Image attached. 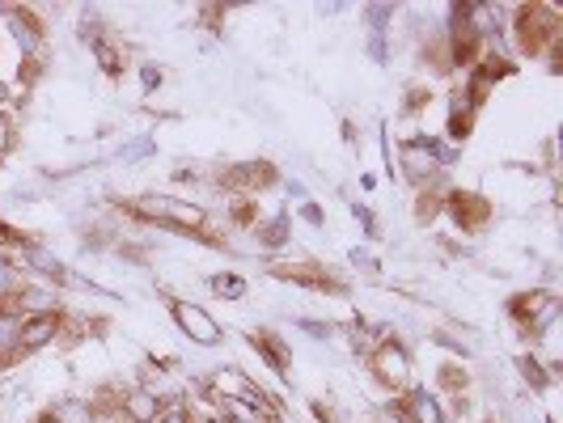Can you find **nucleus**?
Here are the masks:
<instances>
[{"label":"nucleus","instance_id":"obj_32","mask_svg":"<svg viewBox=\"0 0 563 423\" xmlns=\"http://www.w3.org/2000/svg\"><path fill=\"white\" fill-rule=\"evenodd\" d=\"M347 263H352V267H361V271H368V276L377 271V258H373L368 251H361V246H356V251L347 254Z\"/></svg>","mask_w":563,"mask_h":423},{"label":"nucleus","instance_id":"obj_19","mask_svg":"<svg viewBox=\"0 0 563 423\" xmlns=\"http://www.w3.org/2000/svg\"><path fill=\"white\" fill-rule=\"evenodd\" d=\"M43 423H93V402L64 398V402H56V407L43 415Z\"/></svg>","mask_w":563,"mask_h":423},{"label":"nucleus","instance_id":"obj_18","mask_svg":"<svg viewBox=\"0 0 563 423\" xmlns=\"http://www.w3.org/2000/svg\"><path fill=\"white\" fill-rule=\"evenodd\" d=\"M22 322H26V313L18 310L13 301H9V305H0V356L22 352Z\"/></svg>","mask_w":563,"mask_h":423},{"label":"nucleus","instance_id":"obj_2","mask_svg":"<svg viewBox=\"0 0 563 423\" xmlns=\"http://www.w3.org/2000/svg\"><path fill=\"white\" fill-rule=\"evenodd\" d=\"M132 221L141 225H157V229H174V233H187V237H203V225H208V208L196 203V199H178V196H141L123 208ZM217 246V242H212Z\"/></svg>","mask_w":563,"mask_h":423},{"label":"nucleus","instance_id":"obj_26","mask_svg":"<svg viewBox=\"0 0 563 423\" xmlns=\"http://www.w3.org/2000/svg\"><path fill=\"white\" fill-rule=\"evenodd\" d=\"M162 85H166V73H162L157 64H141V89H144V93L153 98V93H157Z\"/></svg>","mask_w":563,"mask_h":423},{"label":"nucleus","instance_id":"obj_11","mask_svg":"<svg viewBox=\"0 0 563 423\" xmlns=\"http://www.w3.org/2000/svg\"><path fill=\"white\" fill-rule=\"evenodd\" d=\"M563 318V301L555 297V292H542L534 301V310L526 313V322H521V331L530 338H547L551 331H555V322Z\"/></svg>","mask_w":563,"mask_h":423},{"label":"nucleus","instance_id":"obj_8","mask_svg":"<svg viewBox=\"0 0 563 423\" xmlns=\"http://www.w3.org/2000/svg\"><path fill=\"white\" fill-rule=\"evenodd\" d=\"M441 212H450V221L462 233H479L487 221H492V199L475 196V191H445V199H441Z\"/></svg>","mask_w":563,"mask_h":423},{"label":"nucleus","instance_id":"obj_7","mask_svg":"<svg viewBox=\"0 0 563 423\" xmlns=\"http://www.w3.org/2000/svg\"><path fill=\"white\" fill-rule=\"evenodd\" d=\"M169 318H174L178 331L191 338V343H199V347H217V343L225 338L221 322L203 310V305H196V301H169Z\"/></svg>","mask_w":563,"mask_h":423},{"label":"nucleus","instance_id":"obj_13","mask_svg":"<svg viewBox=\"0 0 563 423\" xmlns=\"http://www.w3.org/2000/svg\"><path fill=\"white\" fill-rule=\"evenodd\" d=\"M402 415H407V423H445V407L428 386H416L402 402Z\"/></svg>","mask_w":563,"mask_h":423},{"label":"nucleus","instance_id":"obj_22","mask_svg":"<svg viewBox=\"0 0 563 423\" xmlns=\"http://www.w3.org/2000/svg\"><path fill=\"white\" fill-rule=\"evenodd\" d=\"M208 288H212L217 297H225V301H242V297L251 292V283L242 280V276H233V271H217V276L208 280Z\"/></svg>","mask_w":563,"mask_h":423},{"label":"nucleus","instance_id":"obj_16","mask_svg":"<svg viewBox=\"0 0 563 423\" xmlns=\"http://www.w3.org/2000/svg\"><path fill=\"white\" fill-rule=\"evenodd\" d=\"M13 305H18L22 313H56L59 297H56V288H38V283L22 280L18 297H13Z\"/></svg>","mask_w":563,"mask_h":423},{"label":"nucleus","instance_id":"obj_31","mask_svg":"<svg viewBox=\"0 0 563 423\" xmlns=\"http://www.w3.org/2000/svg\"><path fill=\"white\" fill-rule=\"evenodd\" d=\"M365 52H368V59H373V64H382V68L390 64V43H386V38H373V34H368Z\"/></svg>","mask_w":563,"mask_h":423},{"label":"nucleus","instance_id":"obj_33","mask_svg":"<svg viewBox=\"0 0 563 423\" xmlns=\"http://www.w3.org/2000/svg\"><path fill=\"white\" fill-rule=\"evenodd\" d=\"M284 191H288V199H297V208H301V203L310 199V191H306V182H297V178H292V182H288Z\"/></svg>","mask_w":563,"mask_h":423},{"label":"nucleus","instance_id":"obj_23","mask_svg":"<svg viewBox=\"0 0 563 423\" xmlns=\"http://www.w3.org/2000/svg\"><path fill=\"white\" fill-rule=\"evenodd\" d=\"M153 153H157V141H153V136H136L132 144H123V148H119V157H114V162H119V166H136V162H148Z\"/></svg>","mask_w":563,"mask_h":423},{"label":"nucleus","instance_id":"obj_9","mask_svg":"<svg viewBox=\"0 0 563 423\" xmlns=\"http://www.w3.org/2000/svg\"><path fill=\"white\" fill-rule=\"evenodd\" d=\"M276 182V166L272 162H242V166H229L221 174V187L233 191L238 199H251L258 196L263 187H272Z\"/></svg>","mask_w":563,"mask_h":423},{"label":"nucleus","instance_id":"obj_5","mask_svg":"<svg viewBox=\"0 0 563 423\" xmlns=\"http://www.w3.org/2000/svg\"><path fill=\"white\" fill-rule=\"evenodd\" d=\"M368 368H373V377H377L382 386L402 390V386L411 381V352H407V343L382 338V343L373 347V356H368Z\"/></svg>","mask_w":563,"mask_h":423},{"label":"nucleus","instance_id":"obj_10","mask_svg":"<svg viewBox=\"0 0 563 423\" xmlns=\"http://www.w3.org/2000/svg\"><path fill=\"white\" fill-rule=\"evenodd\" d=\"M56 335H64V318L56 313H26L22 322V352H38L47 343H56Z\"/></svg>","mask_w":563,"mask_h":423},{"label":"nucleus","instance_id":"obj_30","mask_svg":"<svg viewBox=\"0 0 563 423\" xmlns=\"http://www.w3.org/2000/svg\"><path fill=\"white\" fill-rule=\"evenodd\" d=\"M153 423H196V420H191V411H187L183 402H166V407H162V415H157Z\"/></svg>","mask_w":563,"mask_h":423},{"label":"nucleus","instance_id":"obj_20","mask_svg":"<svg viewBox=\"0 0 563 423\" xmlns=\"http://www.w3.org/2000/svg\"><path fill=\"white\" fill-rule=\"evenodd\" d=\"M361 13H365L368 34H373V38H390V26H395V18H398V9L390 4V0H373V4L361 9Z\"/></svg>","mask_w":563,"mask_h":423},{"label":"nucleus","instance_id":"obj_14","mask_svg":"<svg viewBox=\"0 0 563 423\" xmlns=\"http://www.w3.org/2000/svg\"><path fill=\"white\" fill-rule=\"evenodd\" d=\"M119 411H123L128 423H153L162 415V402H157V394L148 386H136V390H128V394L119 398Z\"/></svg>","mask_w":563,"mask_h":423},{"label":"nucleus","instance_id":"obj_34","mask_svg":"<svg viewBox=\"0 0 563 423\" xmlns=\"http://www.w3.org/2000/svg\"><path fill=\"white\" fill-rule=\"evenodd\" d=\"M0 132H4V123H0Z\"/></svg>","mask_w":563,"mask_h":423},{"label":"nucleus","instance_id":"obj_27","mask_svg":"<svg viewBox=\"0 0 563 423\" xmlns=\"http://www.w3.org/2000/svg\"><path fill=\"white\" fill-rule=\"evenodd\" d=\"M347 208H352V216L361 221V229H365V237H382V229H377V216L368 212V203H356V199H352Z\"/></svg>","mask_w":563,"mask_h":423},{"label":"nucleus","instance_id":"obj_21","mask_svg":"<svg viewBox=\"0 0 563 423\" xmlns=\"http://www.w3.org/2000/svg\"><path fill=\"white\" fill-rule=\"evenodd\" d=\"M93 59H98V68L107 73V77H123V47H114L111 38H98L93 47Z\"/></svg>","mask_w":563,"mask_h":423},{"label":"nucleus","instance_id":"obj_24","mask_svg":"<svg viewBox=\"0 0 563 423\" xmlns=\"http://www.w3.org/2000/svg\"><path fill=\"white\" fill-rule=\"evenodd\" d=\"M18 288H22V271L0 254V305H9L18 297Z\"/></svg>","mask_w":563,"mask_h":423},{"label":"nucleus","instance_id":"obj_15","mask_svg":"<svg viewBox=\"0 0 563 423\" xmlns=\"http://www.w3.org/2000/svg\"><path fill=\"white\" fill-rule=\"evenodd\" d=\"M251 347L267 360V368L276 372V377H288V365H292V356H288V347H284L280 335H272V331H254L251 335Z\"/></svg>","mask_w":563,"mask_h":423},{"label":"nucleus","instance_id":"obj_17","mask_svg":"<svg viewBox=\"0 0 563 423\" xmlns=\"http://www.w3.org/2000/svg\"><path fill=\"white\" fill-rule=\"evenodd\" d=\"M288 233H292V216L280 212V216L254 225V246H258V251H284V246H288Z\"/></svg>","mask_w":563,"mask_h":423},{"label":"nucleus","instance_id":"obj_28","mask_svg":"<svg viewBox=\"0 0 563 423\" xmlns=\"http://www.w3.org/2000/svg\"><path fill=\"white\" fill-rule=\"evenodd\" d=\"M292 326H297V331H306L310 338H331V335H335V326H331V322H318V318H297Z\"/></svg>","mask_w":563,"mask_h":423},{"label":"nucleus","instance_id":"obj_6","mask_svg":"<svg viewBox=\"0 0 563 423\" xmlns=\"http://www.w3.org/2000/svg\"><path fill=\"white\" fill-rule=\"evenodd\" d=\"M9 34H13V43H18V52L26 64H38L43 52H47V26L38 22V9H30V4H13L9 9Z\"/></svg>","mask_w":563,"mask_h":423},{"label":"nucleus","instance_id":"obj_12","mask_svg":"<svg viewBox=\"0 0 563 423\" xmlns=\"http://www.w3.org/2000/svg\"><path fill=\"white\" fill-rule=\"evenodd\" d=\"M475 114L479 107L466 98V93H453L450 98V119H445V141L457 148V144H466V136L475 132Z\"/></svg>","mask_w":563,"mask_h":423},{"label":"nucleus","instance_id":"obj_25","mask_svg":"<svg viewBox=\"0 0 563 423\" xmlns=\"http://www.w3.org/2000/svg\"><path fill=\"white\" fill-rule=\"evenodd\" d=\"M521 377H526V381H530L534 390H547V386L555 381V372L542 365L538 356H521Z\"/></svg>","mask_w":563,"mask_h":423},{"label":"nucleus","instance_id":"obj_29","mask_svg":"<svg viewBox=\"0 0 563 423\" xmlns=\"http://www.w3.org/2000/svg\"><path fill=\"white\" fill-rule=\"evenodd\" d=\"M297 216L310 229H327V212H322V203H313V199H306V203L297 208Z\"/></svg>","mask_w":563,"mask_h":423},{"label":"nucleus","instance_id":"obj_1","mask_svg":"<svg viewBox=\"0 0 563 423\" xmlns=\"http://www.w3.org/2000/svg\"><path fill=\"white\" fill-rule=\"evenodd\" d=\"M508 34L521 47V56H547L551 64L560 59L563 47V18L551 4H512L508 9Z\"/></svg>","mask_w":563,"mask_h":423},{"label":"nucleus","instance_id":"obj_3","mask_svg":"<svg viewBox=\"0 0 563 423\" xmlns=\"http://www.w3.org/2000/svg\"><path fill=\"white\" fill-rule=\"evenodd\" d=\"M457 157H462V148L445 144L441 136L420 132V136H407V141L398 144V174H402L411 187L423 191V187H437L441 174H445Z\"/></svg>","mask_w":563,"mask_h":423},{"label":"nucleus","instance_id":"obj_4","mask_svg":"<svg viewBox=\"0 0 563 423\" xmlns=\"http://www.w3.org/2000/svg\"><path fill=\"white\" fill-rule=\"evenodd\" d=\"M18 271H34L38 280H47V283H56V288H64V283H81V276L77 271H68L64 267V258H59L56 251H47L43 242H22V246H13V251L4 254Z\"/></svg>","mask_w":563,"mask_h":423}]
</instances>
